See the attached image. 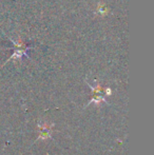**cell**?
Returning a JSON list of instances; mask_svg holds the SVG:
<instances>
[{
	"mask_svg": "<svg viewBox=\"0 0 154 155\" xmlns=\"http://www.w3.org/2000/svg\"><path fill=\"white\" fill-rule=\"evenodd\" d=\"M52 124H50V126H48V124H39L38 128H39V132H40V134H39V138H49L50 135H51V130H52Z\"/></svg>",
	"mask_w": 154,
	"mask_h": 155,
	"instance_id": "cell-1",
	"label": "cell"
}]
</instances>
